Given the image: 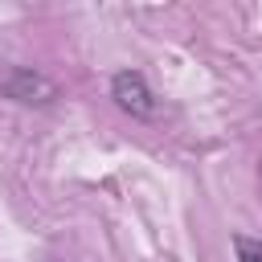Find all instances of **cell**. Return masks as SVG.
I'll list each match as a JSON object with an SVG mask.
<instances>
[{"mask_svg": "<svg viewBox=\"0 0 262 262\" xmlns=\"http://www.w3.org/2000/svg\"><path fill=\"white\" fill-rule=\"evenodd\" d=\"M0 94L20 106H49L57 98V86H53V78H45L33 66H4L0 61Z\"/></svg>", "mask_w": 262, "mask_h": 262, "instance_id": "1", "label": "cell"}, {"mask_svg": "<svg viewBox=\"0 0 262 262\" xmlns=\"http://www.w3.org/2000/svg\"><path fill=\"white\" fill-rule=\"evenodd\" d=\"M111 98L131 119H151L156 115V94H151V86H147V78L139 70H119L111 78Z\"/></svg>", "mask_w": 262, "mask_h": 262, "instance_id": "2", "label": "cell"}, {"mask_svg": "<svg viewBox=\"0 0 262 262\" xmlns=\"http://www.w3.org/2000/svg\"><path fill=\"white\" fill-rule=\"evenodd\" d=\"M233 254H237V262H262V237L233 233Z\"/></svg>", "mask_w": 262, "mask_h": 262, "instance_id": "3", "label": "cell"}]
</instances>
